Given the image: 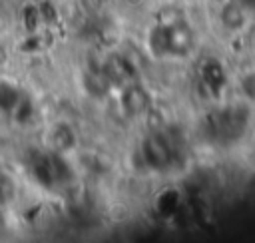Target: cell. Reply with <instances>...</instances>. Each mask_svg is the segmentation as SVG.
Masks as SVG:
<instances>
[{
	"label": "cell",
	"instance_id": "6da1fadb",
	"mask_svg": "<svg viewBox=\"0 0 255 243\" xmlns=\"http://www.w3.org/2000/svg\"><path fill=\"white\" fill-rule=\"evenodd\" d=\"M149 104H151V98L147 94V90H143L141 86L137 84H131L124 94H122V106H124V112L131 118L135 116H141V114H147L149 112Z\"/></svg>",
	"mask_w": 255,
	"mask_h": 243
},
{
	"label": "cell",
	"instance_id": "5b68a950",
	"mask_svg": "<svg viewBox=\"0 0 255 243\" xmlns=\"http://www.w3.org/2000/svg\"><path fill=\"white\" fill-rule=\"evenodd\" d=\"M253 48H255V38H253Z\"/></svg>",
	"mask_w": 255,
	"mask_h": 243
},
{
	"label": "cell",
	"instance_id": "7a4b0ae2",
	"mask_svg": "<svg viewBox=\"0 0 255 243\" xmlns=\"http://www.w3.org/2000/svg\"><path fill=\"white\" fill-rule=\"evenodd\" d=\"M219 20L227 30L237 32L245 28V24L249 22V14H247V8L235 0V2H227L219 10Z\"/></svg>",
	"mask_w": 255,
	"mask_h": 243
},
{
	"label": "cell",
	"instance_id": "277c9868",
	"mask_svg": "<svg viewBox=\"0 0 255 243\" xmlns=\"http://www.w3.org/2000/svg\"><path fill=\"white\" fill-rule=\"evenodd\" d=\"M237 2H239V4H243L245 8H247V6H255V0H237Z\"/></svg>",
	"mask_w": 255,
	"mask_h": 243
},
{
	"label": "cell",
	"instance_id": "3957f363",
	"mask_svg": "<svg viewBox=\"0 0 255 243\" xmlns=\"http://www.w3.org/2000/svg\"><path fill=\"white\" fill-rule=\"evenodd\" d=\"M239 90L243 92L245 100L249 102H255V70L251 72H245L239 80Z\"/></svg>",
	"mask_w": 255,
	"mask_h": 243
}]
</instances>
